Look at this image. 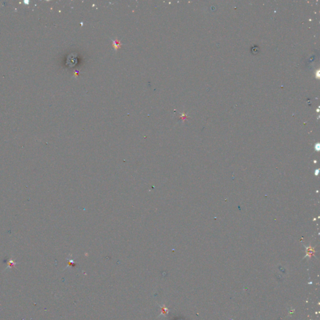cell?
I'll return each instance as SVG.
<instances>
[{"mask_svg": "<svg viewBox=\"0 0 320 320\" xmlns=\"http://www.w3.org/2000/svg\"><path fill=\"white\" fill-rule=\"evenodd\" d=\"M112 42H113V48H114L115 51H117L118 49H120L121 47L122 44L120 43V41L117 38H116L115 39H112Z\"/></svg>", "mask_w": 320, "mask_h": 320, "instance_id": "cell-1", "label": "cell"}]
</instances>
